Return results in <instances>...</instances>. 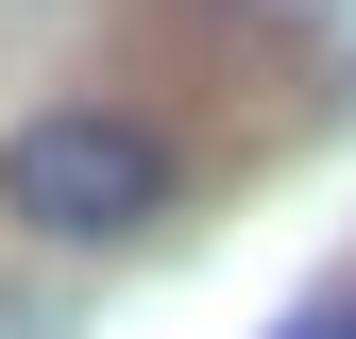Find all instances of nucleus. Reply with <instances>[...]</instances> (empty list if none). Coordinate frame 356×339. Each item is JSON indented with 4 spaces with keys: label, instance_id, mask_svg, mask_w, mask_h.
<instances>
[{
    "label": "nucleus",
    "instance_id": "obj_2",
    "mask_svg": "<svg viewBox=\"0 0 356 339\" xmlns=\"http://www.w3.org/2000/svg\"><path fill=\"white\" fill-rule=\"evenodd\" d=\"M339 339H356V306H339Z\"/></svg>",
    "mask_w": 356,
    "mask_h": 339
},
{
    "label": "nucleus",
    "instance_id": "obj_1",
    "mask_svg": "<svg viewBox=\"0 0 356 339\" xmlns=\"http://www.w3.org/2000/svg\"><path fill=\"white\" fill-rule=\"evenodd\" d=\"M170 187H187V153L136 102H34L0 136V204L34 238H136V221H170Z\"/></svg>",
    "mask_w": 356,
    "mask_h": 339
}]
</instances>
